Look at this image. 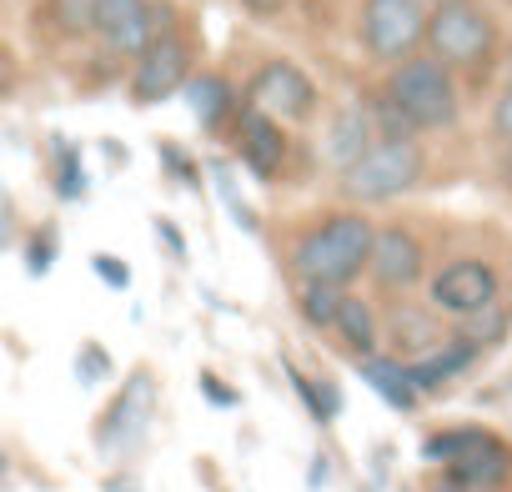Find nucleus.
Returning a JSON list of instances; mask_svg holds the SVG:
<instances>
[{
    "mask_svg": "<svg viewBox=\"0 0 512 492\" xmlns=\"http://www.w3.org/2000/svg\"><path fill=\"white\" fill-rule=\"evenodd\" d=\"M357 372H362V382H367L392 412H412V407L422 402L417 387H412V377H407V362H402V357H382V352H372V357L357 362Z\"/></svg>",
    "mask_w": 512,
    "mask_h": 492,
    "instance_id": "f3484780",
    "label": "nucleus"
},
{
    "mask_svg": "<svg viewBox=\"0 0 512 492\" xmlns=\"http://www.w3.org/2000/svg\"><path fill=\"white\" fill-rule=\"evenodd\" d=\"M482 432H487V427H447V432H432V437L422 442V457L447 467V462H457V457H462V452L482 437Z\"/></svg>",
    "mask_w": 512,
    "mask_h": 492,
    "instance_id": "5701e85b",
    "label": "nucleus"
},
{
    "mask_svg": "<svg viewBox=\"0 0 512 492\" xmlns=\"http://www.w3.org/2000/svg\"><path fill=\"white\" fill-rule=\"evenodd\" d=\"M422 51L437 56L452 76L457 71H487L497 56V21L477 6V0H437L427 11V36Z\"/></svg>",
    "mask_w": 512,
    "mask_h": 492,
    "instance_id": "f03ea898",
    "label": "nucleus"
},
{
    "mask_svg": "<svg viewBox=\"0 0 512 492\" xmlns=\"http://www.w3.org/2000/svg\"><path fill=\"white\" fill-rule=\"evenodd\" d=\"M382 91L402 106V116L417 126V136H422V131H452L457 116H462L457 76H452L437 56H427V51L397 61Z\"/></svg>",
    "mask_w": 512,
    "mask_h": 492,
    "instance_id": "7ed1b4c3",
    "label": "nucleus"
},
{
    "mask_svg": "<svg viewBox=\"0 0 512 492\" xmlns=\"http://www.w3.org/2000/svg\"><path fill=\"white\" fill-rule=\"evenodd\" d=\"M497 171H502V181H507V186H512V146H507V151H502V161H497Z\"/></svg>",
    "mask_w": 512,
    "mask_h": 492,
    "instance_id": "f704fd0d",
    "label": "nucleus"
},
{
    "mask_svg": "<svg viewBox=\"0 0 512 492\" xmlns=\"http://www.w3.org/2000/svg\"><path fill=\"white\" fill-rule=\"evenodd\" d=\"M362 106H367V116H372V131H377V141H417V126L402 116V106H397L387 91H372Z\"/></svg>",
    "mask_w": 512,
    "mask_h": 492,
    "instance_id": "412c9836",
    "label": "nucleus"
},
{
    "mask_svg": "<svg viewBox=\"0 0 512 492\" xmlns=\"http://www.w3.org/2000/svg\"><path fill=\"white\" fill-rule=\"evenodd\" d=\"M492 136L502 146H512V71H507V81H502V91L492 101Z\"/></svg>",
    "mask_w": 512,
    "mask_h": 492,
    "instance_id": "a878e982",
    "label": "nucleus"
},
{
    "mask_svg": "<svg viewBox=\"0 0 512 492\" xmlns=\"http://www.w3.org/2000/svg\"><path fill=\"white\" fill-rule=\"evenodd\" d=\"M0 241H6V191H0Z\"/></svg>",
    "mask_w": 512,
    "mask_h": 492,
    "instance_id": "c9c22d12",
    "label": "nucleus"
},
{
    "mask_svg": "<svg viewBox=\"0 0 512 492\" xmlns=\"http://www.w3.org/2000/svg\"><path fill=\"white\" fill-rule=\"evenodd\" d=\"M186 91V101H191V111H196V121L206 126V131H216L226 116H236V91H231V81L226 76H211V71H191V81L181 86Z\"/></svg>",
    "mask_w": 512,
    "mask_h": 492,
    "instance_id": "a211bd4d",
    "label": "nucleus"
},
{
    "mask_svg": "<svg viewBox=\"0 0 512 492\" xmlns=\"http://www.w3.org/2000/svg\"><path fill=\"white\" fill-rule=\"evenodd\" d=\"M186 81H191V51H186V41H181V36H156V41L136 56L131 101H136V106H161V101H171Z\"/></svg>",
    "mask_w": 512,
    "mask_h": 492,
    "instance_id": "1a4fd4ad",
    "label": "nucleus"
},
{
    "mask_svg": "<svg viewBox=\"0 0 512 492\" xmlns=\"http://www.w3.org/2000/svg\"><path fill=\"white\" fill-rule=\"evenodd\" d=\"M151 412H156V382L151 372H131L121 397L106 407L101 427H96V447L106 457H126L146 442V427H151Z\"/></svg>",
    "mask_w": 512,
    "mask_h": 492,
    "instance_id": "0eeeda50",
    "label": "nucleus"
},
{
    "mask_svg": "<svg viewBox=\"0 0 512 492\" xmlns=\"http://www.w3.org/2000/svg\"><path fill=\"white\" fill-rule=\"evenodd\" d=\"M236 6H241V11H251V16H262V21H267V16H277V11L287 6V0H236Z\"/></svg>",
    "mask_w": 512,
    "mask_h": 492,
    "instance_id": "473e14b6",
    "label": "nucleus"
},
{
    "mask_svg": "<svg viewBox=\"0 0 512 492\" xmlns=\"http://www.w3.org/2000/svg\"><path fill=\"white\" fill-rule=\"evenodd\" d=\"M332 332L342 337V347H347L357 362H362V357H372V352H377V337H382V327H377V312H372L362 297H347V302H342V312H337Z\"/></svg>",
    "mask_w": 512,
    "mask_h": 492,
    "instance_id": "6ab92c4d",
    "label": "nucleus"
},
{
    "mask_svg": "<svg viewBox=\"0 0 512 492\" xmlns=\"http://www.w3.org/2000/svg\"><path fill=\"white\" fill-rule=\"evenodd\" d=\"M236 156H241V166L251 176L272 181L287 166V131H282V121H272L267 111H256V106H241L236 111Z\"/></svg>",
    "mask_w": 512,
    "mask_h": 492,
    "instance_id": "f8f14e48",
    "label": "nucleus"
},
{
    "mask_svg": "<svg viewBox=\"0 0 512 492\" xmlns=\"http://www.w3.org/2000/svg\"><path fill=\"white\" fill-rule=\"evenodd\" d=\"M327 482H332V462L317 452V457H312V472H307V487H312V492H322Z\"/></svg>",
    "mask_w": 512,
    "mask_h": 492,
    "instance_id": "7c9ffc66",
    "label": "nucleus"
},
{
    "mask_svg": "<svg viewBox=\"0 0 512 492\" xmlns=\"http://www.w3.org/2000/svg\"><path fill=\"white\" fill-rule=\"evenodd\" d=\"M477 342L472 337H447L437 352H427V357H417V362H407V377H412V387H417V397H427V392H437V387H447L457 372H467L472 362H477Z\"/></svg>",
    "mask_w": 512,
    "mask_h": 492,
    "instance_id": "2eb2a0df",
    "label": "nucleus"
},
{
    "mask_svg": "<svg viewBox=\"0 0 512 492\" xmlns=\"http://www.w3.org/2000/svg\"><path fill=\"white\" fill-rule=\"evenodd\" d=\"M372 241H377V226L362 211H332L307 236H297L292 272L297 282H327L347 292L372 262Z\"/></svg>",
    "mask_w": 512,
    "mask_h": 492,
    "instance_id": "f257e3e1",
    "label": "nucleus"
},
{
    "mask_svg": "<svg viewBox=\"0 0 512 492\" xmlns=\"http://www.w3.org/2000/svg\"><path fill=\"white\" fill-rule=\"evenodd\" d=\"M367 277H372L382 292H392V297L422 287V277H427V252H422V241H417L407 226H382L377 241H372Z\"/></svg>",
    "mask_w": 512,
    "mask_h": 492,
    "instance_id": "9b49d317",
    "label": "nucleus"
},
{
    "mask_svg": "<svg viewBox=\"0 0 512 492\" xmlns=\"http://www.w3.org/2000/svg\"><path fill=\"white\" fill-rule=\"evenodd\" d=\"M171 6H151V0H96V21L91 31L101 36V46L111 56H141L156 36H176L171 31Z\"/></svg>",
    "mask_w": 512,
    "mask_h": 492,
    "instance_id": "423d86ee",
    "label": "nucleus"
},
{
    "mask_svg": "<svg viewBox=\"0 0 512 492\" xmlns=\"http://www.w3.org/2000/svg\"><path fill=\"white\" fill-rule=\"evenodd\" d=\"M347 292L342 287H327V282H297V312L307 317V327H332L337 312H342Z\"/></svg>",
    "mask_w": 512,
    "mask_h": 492,
    "instance_id": "aec40b11",
    "label": "nucleus"
},
{
    "mask_svg": "<svg viewBox=\"0 0 512 492\" xmlns=\"http://www.w3.org/2000/svg\"><path fill=\"white\" fill-rule=\"evenodd\" d=\"M372 141H377V131H372L367 106H342V111L327 121V131H322V161L342 176V171H352V166L372 151Z\"/></svg>",
    "mask_w": 512,
    "mask_h": 492,
    "instance_id": "ddd939ff",
    "label": "nucleus"
},
{
    "mask_svg": "<svg viewBox=\"0 0 512 492\" xmlns=\"http://www.w3.org/2000/svg\"><path fill=\"white\" fill-rule=\"evenodd\" d=\"M201 392H206L216 407H236V392H231V387H226L216 372H201Z\"/></svg>",
    "mask_w": 512,
    "mask_h": 492,
    "instance_id": "c756f323",
    "label": "nucleus"
},
{
    "mask_svg": "<svg viewBox=\"0 0 512 492\" xmlns=\"http://www.w3.org/2000/svg\"><path fill=\"white\" fill-rule=\"evenodd\" d=\"M91 267L101 272V282H106L111 292H126V287H131V267H126V262H116V257H96Z\"/></svg>",
    "mask_w": 512,
    "mask_h": 492,
    "instance_id": "cd10ccee",
    "label": "nucleus"
},
{
    "mask_svg": "<svg viewBox=\"0 0 512 492\" xmlns=\"http://www.w3.org/2000/svg\"><path fill=\"white\" fill-rule=\"evenodd\" d=\"M447 477H457L467 492H492V487H502L512 477V452L492 432H482L457 462H447Z\"/></svg>",
    "mask_w": 512,
    "mask_h": 492,
    "instance_id": "4468645a",
    "label": "nucleus"
},
{
    "mask_svg": "<svg viewBox=\"0 0 512 492\" xmlns=\"http://www.w3.org/2000/svg\"><path fill=\"white\" fill-rule=\"evenodd\" d=\"M427 492H467V487H462L457 477H447V472H442V477H432V487H427Z\"/></svg>",
    "mask_w": 512,
    "mask_h": 492,
    "instance_id": "72a5a7b5",
    "label": "nucleus"
},
{
    "mask_svg": "<svg viewBox=\"0 0 512 492\" xmlns=\"http://www.w3.org/2000/svg\"><path fill=\"white\" fill-rule=\"evenodd\" d=\"M497 287L502 282H497V272L482 257H457L437 277H427V297L447 317H477V312H487L497 302Z\"/></svg>",
    "mask_w": 512,
    "mask_h": 492,
    "instance_id": "6e6552de",
    "label": "nucleus"
},
{
    "mask_svg": "<svg viewBox=\"0 0 512 492\" xmlns=\"http://www.w3.org/2000/svg\"><path fill=\"white\" fill-rule=\"evenodd\" d=\"M156 236H166V246H171V257H176V262H186V241H181V231H176L171 221H156Z\"/></svg>",
    "mask_w": 512,
    "mask_h": 492,
    "instance_id": "2f4dec72",
    "label": "nucleus"
},
{
    "mask_svg": "<svg viewBox=\"0 0 512 492\" xmlns=\"http://www.w3.org/2000/svg\"><path fill=\"white\" fill-rule=\"evenodd\" d=\"M502 6H512V0H502Z\"/></svg>",
    "mask_w": 512,
    "mask_h": 492,
    "instance_id": "4c0bfd02",
    "label": "nucleus"
},
{
    "mask_svg": "<svg viewBox=\"0 0 512 492\" xmlns=\"http://www.w3.org/2000/svg\"><path fill=\"white\" fill-rule=\"evenodd\" d=\"M287 377H292V387L302 392V402H307V412H312L317 422H332V417L342 412V392H337L332 382H312V377L297 372L292 362H287Z\"/></svg>",
    "mask_w": 512,
    "mask_h": 492,
    "instance_id": "4be33fe9",
    "label": "nucleus"
},
{
    "mask_svg": "<svg viewBox=\"0 0 512 492\" xmlns=\"http://www.w3.org/2000/svg\"><path fill=\"white\" fill-rule=\"evenodd\" d=\"M0 477H6V452H0Z\"/></svg>",
    "mask_w": 512,
    "mask_h": 492,
    "instance_id": "e433bc0d",
    "label": "nucleus"
},
{
    "mask_svg": "<svg viewBox=\"0 0 512 492\" xmlns=\"http://www.w3.org/2000/svg\"><path fill=\"white\" fill-rule=\"evenodd\" d=\"M387 337H392V347L407 362H417V357H427V352H437L447 342L442 337V317L427 312V307H397L392 322H387Z\"/></svg>",
    "mask_w": 512,
    "mask_h": 492,
    "instance_id": "dca6fc26",
    "label": "nucleus"
},
{
    "mask_svg": "<svg viewBox=\"0 0 512 492\" xmlns=\"http://www.w3.org/2000/svg\"><path fill=\"white\" fill-rule=\"evenodd\" d=\"M61 156H56V196L61 201H86V171H81V156H76V146H56Z\"/></svg>",
    "mask_w": 512,
    "mask_h": 492,
    "instance_id": "b1692460",
    "label": "nucleus"
},
{
    "mask_svg": "<svg viewBox=\"0 0 512 492\" xmlns=\"http://www.w3.org/2000/svg\"><path fill=\"white\" fill-rule=\"evenodd\" d=\"M246 96H251L256 111H267L272 121H277V116H282V121H307V116L317 111V86H312V76H307L302 66H292V61H267L262 71L251 76Z\"/></svg>",
    "mask_w": 512,
    "mask_h": 492,
    "instance_id": "9d476101",
    "label": "nucleus"
},
{
    "mask_svg": "<svg viewBox=\"0 0 512 492\" xmlns=\"http://www.w3.org/2000/svg\"><path fill=\"white\" fill-rule=\"evenodd\" d=\"M422 36H427V0H362L357 41L372 61L397 66L422 51Z\"/></svg>",
    "mask_w": 512,
    "mask_h": 492,
    "instance_id": "39448f33",
    "label": "nucleus"
},
{
    "mask_svg": "<svg viewBox=\"0 0 512 492\" xmlns=\"http://www.w3.org/2000/svg\"><path fill=\"white\" fill-rule=\"evenodd\" d=\"M56 21H61L66 36L91 31V21H96V0H56Z\"/></svg>",
    "mask_w": 512,
    "mask_h": 492,
    "instance_id": "393cba45",
    "label": "nucleus"
},
{
    "mask_svg": "<svg viewBox=\"0 0 512 492\" xmlns=\"http://www.w3.org/2000/svg\"><path fill=\"white\" fill-rule=\"evenodd\" d=\"M76 372H81V382H101V377L111 372V362H106V352H101L96 342H86L81 357H76Z\"/></svg>",
    "mask_w": 512,
    "mask_h": 492,
    "instance_id": "bb28decb",
    "label": "nucleus"
},
{
    "mask_svg": "<svg viewBox=\"0 0 512 492\" xmlns=\"http://www.w3.org/2000/svg\"><path fill=\"white\" fill-rule=\"evenodd\" d=\"M422 176H427V151L417 141H372V151L352 171H342L337 186L352 206H382L407 196Z\"/></svg>",
    "mask_w": 512,
    "mask_h": 492,
    "instance_id": "20e7f679",
    "label": "nucleus"
},
{
    "mask_svg": "<svg viewBox=\"0 0 512 492\" xmlns=\"http://www.w3.org/2000/svg\"><path fill=\"white\" fill-rule=\"evenodd\" d=\"M51 257H56V236L46 231V241H31V252H26V267H31V272L41 277V272L51 267Z\"/></svg>",
    "mask_w": 512,
    "mask_h": 492,
    "instance_id": "c85d7f7f",
    "label": "nucleus"
}]
</instances>
